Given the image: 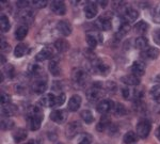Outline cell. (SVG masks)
Here are the masks:
<instances>
[{"instance_id": "obj_1", "label": "cell", "mask_w": 160, "mask_h": 144, "mask_svg": "<svg viewBox=\"0 0 160 144\" xmlns=\"http://www.w3.org/2000/svg\"><path fill=\"white\" fill-rule=\"evenodd\" d=\"M43 121V112L38 106H31L28 109L27 114V123L28 127L32 132H37L40 129Z\"/></svg>"}, {"instance_id": "obj_2", "label": "cell", "mask_w": 160, "mask_h": 144, "mask_svg": "<svg viewBox=\"0 0 160 144\" xmlns=\"http://www.w3.org/2000/svg\"><path fill=\"white\" fill-rule=\"evenodd\" d=\"M91 69L97 75H102V76H106L108 75L110 68L109 66L107 65L105 62H102L100 59H94V60L91 62Z\"/></svg>"}, {"instance_id": "obj_3", "label": "cell", "mask_w": 160, "mask_h": 144, "mask_svg": "<svg viewBox=\"0 0 160 144\" xmlns=\"http://www.w3.org/2000/svg\"><path fill=\"white\" fill-rule=\"evenodd\" d=\"M152 130V124L148 120H142L137 124V135L141 139H146Z\"/></svg>"}, {"instance_id": "obj_4", "label": "cell", "mask_w": 160, "mask_h": 144, "mask_svg": "<svg viewBox=\"0 0 160 144\" xmlns=\"http://www.w3.org/2000/svg\"><path fill=\"white\" fill-rule=\"evenodd\" d=\"M122 95L126 100H130V99L140 100L141 97L143 96V91L137 88H123Z\"/></svg>"}, {"instance_id": "obj_5", "label": "cell", "mask_w": 160, "mask_h": 144, "mask_svg": "<svg viewBox=\"0 0 160 144\" xmlns=\"http://www.w3.org/2000/svg\"><path fill=\"white\" fill-rule=\"evenodd\" d=\"M32 90L37 94H43L47 90V77L45 75L38 77L32 84Z\"/></svg>"}, {"instance_id": "obj_6", "label": "cell", "mask_w": 160, "mask_h": 144, "mask_svg": "<svg viewBox=\"0 0 160 144\" xmlns=\"http://www.w3.org/2000/svg\"><path fill=\"white\" fill-rule=\"evenodd\" d=\"M72 78H73V81L77 86H83L87 82L89 76H88L87 72L83 71V69L75 68L73 71V73H72Z\"/></svg>"}, {"instance_id": "obj_7", "label": "cell", "mask_w": 160, "mask_h": 144, "mask_svg": "<svg viewBox=\"0 0 160 144\" xmlns=\"http://www.w3.org/2000/svg\"><path fill=\"white\" fill-rule=\"evenodd\" d=\"M122 17H123V22H133L135 20L139 17V13L137 10H135L133 7H125L122 10Z\"/></svg>"}, {"instance_id": "obj_8", "label": "cell", "mask_w": 160, "mask_h": 144, "mask_svg": "<svg viewBox=\"0 0 160 144\" xmlns=\"http://www.w3.org/2000/svg\"><path fill=\"white\" fill-rule=\"evenodd\" d=\"M81 130H82L81 123L78 122V121H74V122L69 123L68 125L66 130H65V135L68 139H72V138L76 137L78 133L81 132Z\"/></svg>"}, {"instance_id": "obj_9", "label": "cell", "mask_w": 160, "mask_h": 144, "mask_svg": "<svg viewBox=\"0 0 160 144\" xmlns=\"http://www.w3.org/2000/svg\"><path fill=\"white\" fill-rule=\"evenodd\" d=\"M114 107H115V104L111 99H102L97 104L96 110L99 113H102V114L105 115V114H107L108 112L113 111Z\"/></svg>"}, {"instance_id": "obj_10", "label": "cell", "mask_w": 160, "mask_h": 144, "mask_svg": "<svg viewBox=\"0 0 160 144\" xmlns=\"http://www.w3.org/2000/svg\"><path fill=\"white\" fill-rule=\"evenodd\" d=\"M104 93V90L97 88V87H92V88H90L87 91V97L90 102H97L100 98H102Z\"/></svg>"}, {"instance_id": "obj_11", "label": "cell", "mask_w": 160, "mask_h": 144, "mask_svg": "<svg viewBox=\"0 0 160 144\" xmlns=\"http://www.w3.org/2000/svg\"><path fill=\"white\" fill-rule=\"evenodd\" d=\"M50 120L52 121V122L57 123V124H63V123L68 120V113L63 109L53 110V111L50 113Z\"/></svg>"}, {"instance_id": "obj_12", "label": "cell", "mask_w": 160, "mask_h": 144, "mask_svg": "<svg viewBox=\"0 0 160 144\" xmlns=\"http://www.w3.org/2000/svg\"><path fill=\"white\" fill-rule=\"evenodd\" d=\"M34 17L35 13L31 9H25L24 11L19 13V18L22 20V22H24L26 26L32 24L33 20H34Z\"/></svg>"}, {"instance_id": "obj_13", "label": "cell", "mask_w": 160, "mask_h": 144, "mask_svg": "<svg viewBox=\"0 0 160 144\" xmlns=\"http://www.w3.org/2000/svg\"><path fill=\"white\" fill-rule=\"evenodd\" d=\"M50 9L56 15H59V16H62V15H64L66 13L65 3L63 1H60V0H56V1L51 2Z\"/></svg>"}, {"instance_id": "obj_14", "label": "cell", "mask_w": 160, "mask_h": 144, "mask_svg": "<svg viewBox=\"0 0 160 144\" xmlns=\"http://www.w3.org/2000/svg\"><path fill=\"white\" fill-rule=\"evenodd\" d=\"M57 30L63 37H68L72 33V26L66 20H60V22L57 24Z\"/></svg>"}, {"instance_id": "obj_15", "label": "cell", "mask_w": 160, "mask_h": 144, "mask_svg": "<svg viewBox=\"0 0 160 144\" xmlns=\"http://www.w3.org/2000/svg\"><path fill=\"white\" fill-rule=\"evenodd\" d=\"M145 68H146L145 63L142 62V61H135L132 65H131V72H132V75H135L137 77L143 76L144 73H145Z\"/></svg>"}, {"instance_id": "obj_16", "label": "cell", "mask_w": 160, "mask_h": 144, "mask_svg": "<svg viewBox=\"0 0 160 144\" xmlns=\"http://www.w3.org/2000/svg\"><path fill=\"white\" fill-rule=\"evenodd\" d=\"M52 55H53L52 49H51L50 47H45L41 51H38V53H37V56H35V61H38V62H43V61L50 59L51 57H52Z\"/></svg>"}, {"instance_id": "obj_17", "label": "cell", "mask_w": 160, "mask_h": 144, "mask_svg": "<svg viewBox=\"0 0 160 144\" xmlns=\"http://www.w3.org/2000/svg\"><path fill=\"white\" fill-rule=\"evenodd\" d=\"M97 12H98V10H97V4L94 3V2H90V3H88L86 7H84V15H86V17L88 19L94 18L97 15Z\"/></svg>"}, {"instance_id": "obj_18", "label": "cell", "mask_w": 160, "mask_h": 144, "mask_svg": "<svg viewBox=\"0 0 160 144\" xmlns=\"http://www.w3.org/2000/svg\"><path fill=\"white\" fill-rule=\"evenodd\" d=\"M110 126H111V119L107 114H105V115H102V119L99 120L98 124L96 125V129L98 130L99 132H105V130L109 129Z\"/></svg>"}, {"instance_id": "obj_19", "label": "cell", "mask_w": 160, "mask_h": 144, "mask_svg": "<svg viewBox=\"0 0 160 144\" xmlns=\"http://www.w3.org/2000/svg\"><path fill=\"white\" fill-rule=\"evenodd\" d=\"M40 104L43 107L49 108V107H56V96L52 94H46L44 95L42 98L40 99Z\"/></svg>"}, {"instance_id": "obj_20", "label": "cell", "mask_w": 160, "mask_h": 144, "mask_svg": "<svg viewBox=\"0 0 160 144\" xmlns=\"http://www.w3.org/2000/svg\"><path fill=\"white\" fill-rule=\"evenodd\" d=\"M159 49H157L155 47H148V49H145L142 52L141 56L146 60H155V59H157L159 57Z\"/></svg>"}, {"instance_id": "obj_21", "label": "cell", "mask_w": 160, "mask_h": 144, "mask_svg": "<svg viewBox=\"0 0 160 144\" xmlns=\"http://www.w3.org/2000/svg\"><path fill=\"white\" fill-rule=\"evenodd\" d=\"M81 97L79 96V95L75 94L73 96L71 97V99L68 100V109L71 110V111H77V110L79 109V107L81 106Z\"/></svg>"}, {"instance_id": "obj_22", "label": "cell", "mask_w": 160, "mask_h": 144, "mask_svg": "<svg viewBox=\"0 0 160 144\" xmlns=\"http://www.w3.org/2000/svg\"><path fill=\"white\" fill-rule=\"evenodd\" d=\"M121 81L129 87H136V86H139V84H140V79H139V77H137L135 75L123 76L122 78H121Z\"/></svg>"}, {"instance_id": "obj_23", "label": "cell", "mask_w": 160, "mask_h": 144, "mask_svg": "<svg viewBox=\"0 0 160 144\" xmlns=\"http://www.w3.org/2000/svg\"><path fill=\"white\" fill-rule=\"evenodd\" d=\"M27 137H28V132L24 128H18V129H16L13 132V139H14V141L16 143H19L22 141L26 140Z\"/></svg>"}, {"instance_id": "obj_24", "label": "cell", "mask_w": 160, "mask_h": 144, "mask_svg": "<svg viewBox=\"0 0 160 144\" xmlns=\"http://www.w3.org/2000/svg\"><path fill=\"white\" fill-rule=\"evenodd\" d=\"M55 47L56 49L59 51V52H65V51L68 50L69 48V43L64 38H59L55 42Z\"/></svg>"}, {"instance_id": "obj_25", "label": "cell", "mask_w": 160, "mask_h": 144, "mask_svg": "<svg viewBox=\"0 0 160 144\" xmlns=\"http://www.w3.org/2000/svg\"><path fill=\"white\" fill-rule=\"evenodd\" d=\"M16 112H17V107L15 106V105L9 104V105H6V106L1 107V113L7 117L16 114Z\"/></svg>"}, {"instance_id": "obj_26", "label": "cell", "mask_w": 160, "mask_h": 144, "mask_svg": "<svg viewBox=\"0 0 160 144\" xmlns=\"http://www.w3.org/2000/svg\"><path fill=\"white\" fill-rule=\"evenodd\" d=\"M27 34H28V26H26V25L19 26L16 29V31H15V37L18 41H22L27 37Z\"/></svg>"}, {"instance_id": "obj_27", "label": "cell", "mask_w": 160, "mask_h": 144, "mask_svg": "<svg viewBox=\"0 0 160 144\" xmlns=\"http://www.w3.org/2000/svg\"><path fill=\"white\" fill-rule=\"evenodd\" d=\"M96 26L102 30H104V31H108V30H110L112 28V24H111L110 20L108 18H104V17L98 18L96 22Z\"/></svg>"}, {"instance_id": "obj_28", "label": "cell", "mask_w": 160, "mask_h": 144, "mask_svg": "<svg viewBox=\"0 0 160 144\" xmlns=\"http://www.w3.org/2000/svg\"><path fill=\"white\" fill-rule=\"evenodd\" d=\"M135 45H136V48H138V49L144 51L145 49H148V38L144 37H139L136 38Z\"/></svg>"}, {"instance_id": "obj_29", "label": "cell", "mask_w": 160, "mask_h": 144, "mask_svg": "<svg viewBox=\"0 0 160 144\" xmlns=\"http://www.w3.org/2000/svg\"><path fill=\"white\" fill-rule=\"evenodd\" d=\"M138 135H136L133 132H128L125 133L123 138V141L125 144H136L138 141Z\"/></svg>"}, {"instance_id": "obj_30", "label": "cell", "mask_w": 160, "mask_h": 144, "mask_svg": "<svg viewBox=\"0 0 160 144\" xmlns=\"http://www.w3.org/2000/svg\"><path fill=\"white\" fill-rule=\"evenodd\" d=\"M27 51H28L27 45L24 44V43H19V44L15 47L14 55H15L16 58H22V57H24L26 53H27Z\"/></svg>"}, {"instance_id": "obj_31", "label": "cell", "mask_w": 160, "mask_h": 144, "mask_svg": "<svg viewBox=\"0 0 160 144\" xmlns=\"http://www.w3.org/2000/svg\"><path fill=\"white\" fill-rule=\"evenodd\" d=\"M48 69L53 76H59L61 73V68L59 65V62L56 60H51L49 64H48Z\"/></svg>"}, {"instance_id": "obj_32", "label": "cell", "mask_w": 160, "mask_h": 144, "mask_svg": "<svg viewBox=\"0 0 160 144\" xmlns=\"http://www.w3.org/2000/svg\"><path fill=\"white\" fill-rule=\"evenodd\" d=\"M28 73L30 74L31 76H34V77H41L43 75V72H42V67L38 64H31L28 68Z\"/></svg>"}, {"instance_id": "obj_33", "label": "cell", "mask_w": 160, "mask_h": 144, "mask_svg": "<svg viewBox=\"0 0 160 144\" xmlns=\"http://www.w3.org/2000/svg\"><path fill=\"white\" fill-rule=\"evenodd\" d=\"M80 117L87 124H92L94 122V117H93L92 112L90 110H82L81 113H80Z\"/></svg>"}, {"instance_id": "obj_34", "label": "cell", "mask_w": 160, "mask_h": 144, "mask_svg": "<svg viewBox=\"0 0 160 144\" xmlns=\"http://www.w3.org/2000/svg\"><path fill=\"white\" fill-rule=\"evenodd\" d=\"M0 27H1L2 32H8L10 29H11L10 20L6 15H1V17H0Z\"/></svg>"}, {"instance_id": "obj_35", "label": "cell", "mask_w": 160, "mask_h": 144, "mask_svg": "<svg viewBox=\"0 0 160 144\" xmlns=\"http://www.w3.org/2000/svg\"><path fill=\"white\" fill-rule=\"evenodd\" d=\"M148 25L145 22H143V20L139 22L135 26V31L137 33H139V34H144V33L148 31Z\"/></svg>"}, {"instance_id": "obj_36", "label": "cell", "mask_w": 160, "mask_h": 144, "mask_svg": "<svg viewBox=\"0 0 160 144\" xmlns=\"http://www.w3.org/2000/svg\"><path fill=\"white\" fill-rule=\"evenodd\" d=\"M149 94H151L152 98H153L157 104H160V84L153 87V88L151 89Z\"/></svg>"}, {"instance_id": "obj_37", "label": "cell", "mask_w": 160, "mask_h": 144, "mask_svg": "<svg viewBox=\"0 0 160 144\" xmlns=\"http://www.w3.org/2000/svg\"><path fill=\"white\" fill-rule=\"evenodd\" d=\"M129 30H130V25L128 24V22H122V24H121V26H120V29H118L117 35L118 37H123V35L127 34V33L129 32Z\"/></svg>"}, {"instance_id": "obj_38", "label": "cell", "mask_w": 160, "mask_h": 144, "mask_svg": "<svg viewBox=\"0 0 160 144\" xmlns=\"http://www.w3.org/2000/svg\"><path fill=\"white\" fill-rule=\"evenodd\" d=\"M0 125H1V130L7 132V130H10L14 127V122L12 120L6 117V119H1V124Z\"/></svg>"}, {"instance_id": "obj_39", "label": "cell", "mask_w": 160, "mask_h": 144, "mask_svg": "<svg viewBox=\"0 0 160 144\" xmlns=\"http://www.w3.org/2000/svg\"><path fill=\"white\" fill-rule=\"evenodd\" d=\"M86 41H87L88 45H89V47L92 48V49L96 47L97 44H98V41H97V38L95 37L93 34H91V33H88V34H87Z\"/></svg>"}, {"instance_id": "obj_40", "label": "cell", "mask_w": 160, "mask_h": 144, "mask_svg": "<svg viewBox=\"0 0 160 144\" xmlns=\"http://www.w3.org/2000/svg\"><path fill=\"white\" fill-rule=\"evenodd\" d=\"M92 143V136L89 133H82L78 139V144H91Z\"/></svg>"}, {"instance_id": "obj_41", "label": "cell", "mask_w": 160, "mask_h": 144, "mask_svg": "<svg viewBox=\"0 0 160 144\" xmlns=\"http://www.w3.org/2000/svg\"><path fill=\"white\" fill-rule=\"evenodd\" d=\"M113 111H114L117 117H122V115L126 114V108L124 107L122 104H117L114 109H113Z\"/></svg>"}, {"instance_id": "obj_42", "label": "cell", "mask_w": 160, "mask_h": 144, "mask_svg": "<svg viewBox=\"0 0 160 144\" xmlns=\"http://www.w3.org/2000/svg\"><path fill=\"white\" fill-rule=\"evenodd\" d=\"M47 0H32V1H30V3L37 9H43L47 6Z\"/></svg>"}, {"instance_id": "obj_43", "label": "cell", "mask_w": 160, "mask_h": 144, "mask_svg": "<svg viewBox=\"0 0 160 144\" xmlns=\"http://www.w3.org/2000/svg\"><path fill=\"white\" fill-rule=\"evenodd\" d=\"M105 89L107 90V91H109L110 93H115V92H117V90H118V86H117V83H115V82L109 81V82H107V83H106Z\"/></svg>"}, {"instance_id": "obj_44", "label": "cell", "mask_w": 160, "mask_h": 144, "mask_svg": "<svg viewBox=\"0 0 160 144\" xmlns=\"http://www.w3.org/2000/svg\"><path fill=\"white\" fill-rule=\"evenodd\" d=\"M0 102H1V106H6V105L11 104V97L9 94L2 92L1 93V98H0Z\"/></svg>"}, {"instance_id": "obj_45", "label": "cell", "mask_w": 160, "mask_h": 144, "mask_svg": "<svg viewBox=\"0 0 160 144\" xmlns=\"http://www.w3.org/2000/svg\"><path fill=\"white\" fill-rule=\"evenodd\" d=\"M153 20L156 24H160V4L155 7L153 12Z\"/></svg>"}, {"instance_id": "obj_46", "label": "cell", "mask_w": 160, "mask_h": 144, "mask_svg": "<svg viewBox=\"0 0 160 144\" xmlns=\"http://www.w3.org/2000/svg\"><path fill=\"white\" fill-rule=\"evenodd\" d=\"M65 99H66V96L64 93H61L60 95L56 96V107L62 106V105L64 104V102H65Z\"/></svg>"}, {"instance_id": "obj_47", "label": "cell", "mask_w": 160, "mask_h": 144, "mask_svg": "<svg viewBox=\"0 0 160 144\" xmlns=\"http://www.w3.org/2000/svg\"><path fill=\"white\" fill-rule=\"evenodd\" d=\"M153 38H154V42L157 45H160V30H157V31H155L153 33Z\"/></svg>"}, {"instance_id": "obj_48", "label": "cell", "mask_w": 160, "mask_h": 144, "mask_svg": "<svg viewBox=\"0 0 160 144\" xmlns=\"http://www.w3.org/2000/svg\"><path fill=\"white\" fill-rule=\"evenodd\" d=\"M29 2L30 1H26V0H22V1H17V7H19V9H25V7H27L29 6Z\"/></svg>"}, {"instance_id": "obj_49", "label": "cell", "mask_w": 160, "mask_h": 144, "mask_svg": "<svg viewBox=\"0 0 160 144\" xmlns=\"http://www.w3.org/2000/svg\"><path fill=\"white\" fill-rule=\"evenodd\" d=\"M4 71H6V73L8 74L9 77H13V74H14V67H13L12 65H8Z\"/></svg>"}, {"instance_id": "obj_50", "label": "cell", "mask_w": 160, "mask_h": 144, "mask_svg": "<svg viewBox=\"0 0 160 144\" xmlns=\"http://www.w3.org/2000/svg\"><path fill=\"white\" fill-rule=\"evenodd\" d=\"M8 48V43L7 42H1V50H6Z\"/></svg>"}, {"instance_id": "obj_51", "label": "cell", "mask_w": 160, "mask_h": 144, "mask_svg": "<svg viewBox=\"0 0 160 144\" xmlns=\"http://www.w3.org/2000/svg\"><path fill=\"white\" fill-rule=\"evenodd\" d=\"M25 144H40V142H38V140H30V141H28L27 143H25Z\"/></svg>"}, {"instance_id": "obj_52", "label": "cell", "mask_w": 160, "mask_h": 144, "mask_svg": "<svg viewBox=\"0 0 160 144\" xmlns=\"http://www.w3.org/2000/svg\"><path fill=\"white\" fill-rule=\"evenodd\" d=\"M156 137L160 141V126H159L158 128H157V130H156Z\"/></svg>"}, {"instance_id": "obj_53", "label": "cell", "mask_w": 160, "mask_h": 144, "mask_svg": "<svg viewBox=\"0 0 160 144\" xmlns=\"http://www.w3.org/2000/svg\"><path fill=\"white\" fill-rule=\"evenodd\" d=\"M98 2H100V4H102V7H107V4H108V1H98Z\"/></svg>"}, {"instance_id": "obj_54", "label": "cell", "mask_w": 160, "mask_h": 144, "mask_svg": "<svg viewBox=\"0 0 160 144\" xmlns=\"http://www.w3.org/2000/svg\"><path fill=\"white\" fill-rule=\"evenodd\" d=\"M6 63V57L1 55V64H4Z\"/></svg>"}]
</instances>
